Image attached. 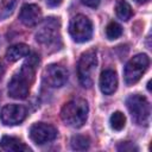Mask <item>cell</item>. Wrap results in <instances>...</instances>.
I'll return each mask as SVG.
<instances>
[{
	"mask_svg": "<svg viewBox=\"0 0 152 152\" xmlns=\"http://www.w3.org/2000/svg\"><path fill=\"white\" fill-rule=\"evenodd\" d=\"M88 110L89 108L86 100L74 99L63 106L61 110V118L65 125L74 128H80L87 121Z\"/></svg>",
	"mask_w": 152,
	"mask_h": 152,
	"instance_id": "obj_2",
	"label": "cell"
},
{
	"mask_svg": "<svg viewBox=\"0 0 152 152\" xmlns=\"http://www.w3.org/2000/svg\"><path fill=\"white\" fill-rule=\"evenodd\" d=\"M39 63V57L32 53L25 63L21 65L20 70L17 71L8 82V95L13 99H25L28 93L31 84L34 80L36 69Z\"/></svg>",
	"mask_w": 152,
	"mask_h": 152,
	"instance_id": "obj_1",
	"label": "cell"
},
{
	"mask_svg": "<svg viewBox=\"0 0 152 152\" xmlns=\"http://www.w3.org/2000/svg\"><path fill=\"white\" fill-rule=\"evenodd\" d=\"M2 75H4V66H2V64L0 63V80H1Z\"/></svg>",
	"mask_w": 152,
	"mask_h": 152,
	"instance_id": "obj_23",
	"label": "cell"
},
{
	"mask_svg": "<svg viewBox=\"0 0 152 152\" xmlns=\"http://www.w3.org/2000/svg\"><path fill=\"white\" fill-rule=\"evenodd\" d=\"M69 33L77 43L88 42L93 34V24L90 19L83 14L75 15L69 24Z\"/></svg>",
	"mask_w": 152,
	"mask_h": 152,
	"instance_id": "obj_6",
	"label": "cell"
},
{
	"mask_svg": "<svg viewBox=\"0 0 152 152\" xmlns=\"http://www.w3.org/2000/svg\"><path fill=\"white\" fill-rule=\"evenodd\" d=\"M59 38V21L56 18H48L36 33V39L42 44H52Z\"/></svg>",
	"mask_w": 152,
	"mask_h": 152,
	"instance_id": "obj_8",
	"label": "cell"
},
{
	"mask_svg": "<svg viewBox=\"0 0 152 152\" xmlns=\"http://www.w3.org/2000/svg\"><path fill=\"white\" fill-rule=\"evenodd\" d=\"M0 146L5 151H13V152H21V151H31V148L25 145L21 140L14 137L5 135L0 140Z\"/></svg>",
	"mask_w": 152,
	"mask_h": 152,
	"instance_id": "obj_13",
	"label": "cell"
},
{
	"mask_svg": "<svg viewBox=\"0 0 152 152\" xmlns=\"http://www.w3.org/2000/svg\"><path fill=\"white\" fill-rule=\"evenodd\" d=\"M81 1H82V4H84L86 6L95 8V7H97V6H99V4H100V1H101V0H81Z\"/></svg>",
	"mask_w": 152,
	"mask_h": 152,
	"instance_id": "obj_21",
	"label": "cell"
},
{
	"mask_svg": "<svg viewBox=\"0 0 152 152\" xmlns=\"http://www.w3.org/2000/svg\"><path fill=\"white\" fill-rule=\"evenodd\" d=\"M19 19L26 26H34L42 19V11L34 4H26L20 10Z\"/></svg>",
	"mask_w": 152,
	"mask_h": 152,
	"instance_id": "obj_11",
	"label": "cell"
},
{
	"mask_svg": "<svg viewBox=\"0 0 152 152\" xmlns=\"http://www.w3.org/2000/svg\"><path fill=\"white\" fill-rule=\"evenodd\" d=\"M126 118L121 112H115L110 116V126L115 131H121L125 127Z\"/></svg>",
	"mask_w": 152,
	"mask_h": 152,
	"instance_id": "obj_19",
	"label": "cell"
},
{
	"mask_svg": "<svg viewBox=\"0 0 152 152\" xmlns=\"http://www.w3.org/2000/svg\"><path fill=\"white\" fill-rule=\"evenodd\" d=\"M44 81L52 88H59L68 81V70L59 64H50L44 70Z\"/></svg>",
	"mask_w": 152,
	"mask_h": 152,
	"instance_id": "obj_9",
	"label": "cell"
},
{
	"mask_svg": "<svg viewBox=\"0 0 152 152\" xmlns=\"http://www.w3.org/2000/svg\"><path fill=\"white\" fill-rule=\"evenodd\" d=\"M148 64H150V59L145 53H138L134 57H132L126 64L124 70V77L126 84L131 86L137 83L147 70Z\"/></svg>",
	"mask_w": 152,
	"mask_h": 152,
	"instance_id": "obj_5",
	"label": "cell"
},
{
	"mask_svg": "<svg viewBox=\"0 0 152 152\" xmlns=\"http://www.w3.org/2000/svg\"><path fill=\"white\" fill-rule=\"evenodd\" d=\"M46 4L50 7H57L62 4V0H46Z\"/></svg>",
	"mask_w": 152,
	"mask_h": 152,
	"instance_id": "obj_22",
	"label": "cell"
},
{
	"mask_svg": "<svg viewBox=\"0 0 152 152\" xmlns=\"http://www.w3.org/2000/svg\"><path fill=\"white\" fill-rule=\"evenodd\" d=\"M118 87V76L116 72L112 69L103 70L100 76V89L103 94L110 95L116 90Z\"/></svg>",
	"mask_w": 152,
	"mask_h": 152,
	"instance_id": "obj_12",
	"label": "cell"
},
{
	"mask_svg": "<svg viewBox=\"0 0 152 152\" xmlns=\"http://www.w3.org/2000/svg\"><path fill=\"white\" fill-rule=\"evenodd\" d=\"M31 140L37 145H43L45 142L52 141L57 137V129L49 124L37 122L33 124L28 131Z\"/></svg>",
	"mask_w": 152,
	"mask_h": 152,
	"instance_id": "obj_7",
	"label": "cell"
},
{
	"mask_svg": "<svg viewBox=\"0 0 152 152\" xmlns=\"http://www.w3.org/2000/svg\"><path fill=\"white\" fill-rule=\"evenodd\" d=\"M121 34H122V27H121L118 23L110 21V23L107 25V27H106V36H107L108 39H110V40L116 39V38H119Z\"/></svg>",
	"mask_w": 152,
	"mask_h": 152,
	"instance_id": "obj_18",
	"label": "cell"
},
{
	"mask_svg": "<svg viewBox=\"0 0 152 152\" xmlns=\"http://www.w3.org/2000/svg\"><path fill=\"white\" fill-rule=\"evenodd\" d=\"M71 147L72 150H76V151H84V150H88L89 148V145H90V140L88 137L86 135H74L71 138Z\"/></svg>",
	"mask_w": 152,
	"mask_h": 152,
	"instance_id": "obj_16",
	"label": "cell"
},
{
	"mask_svg": "<svg viewBox=\"0 0 152 152\" xmlns=\"http://www.w3.org/2000/svg\"><path fill=\"white\" fill-rule=\"evenodd\" d=\"M116 148L119 151H138V147L135 145H133L132 142H129V141H125V142L119 144Z\"/></svg>",
	"mask_w": 152,
	"mask_h": 152,
	"instance_id": "obj_20",
	"label": "cell"
},
{
	"mask_svg": "<svg viewBox=\"0 0 152 152\" xmlns=\"http://www.w3.org/2000/svg\"><path fill=\"white\" fill-rule=\"evenodd\" d=\"M138 4H145V2H147L148 0H135Z\"/></svg>",
	"mask_w": 152,
	"mask_h": 152,
	"instance_id": "obj_24",
	"label": "cell"
},
{
	"mask_svg": "<svg viewBox=\"0 0 152 152\" xmlns=\"http://www.w3.org/2000/svg\"><path fill=\"white\" fill-rule=\"evenodd\" d=\"M127 109L132 116V120L137 125H147L151 114V107L147 99L142 95L134 94L126 100Z\"/></svg>",
	"mask_w": 152,
	"mask_h": 152,
	"instance_id": "obj_4",
	"label": "cell"
},
{
	"mask_svg": "<svg viewBox=\"0 0 152 152\" xmlns=\"http://www.w3.org/2000/svg\"><path fill=\"white\" fill-rule=\"evenodd\" d=\"M27 115V109L21 104H7L1 109L0 119L2 124L13 126L23 122Z\"/></svg>",
	"mask_w": 152,
	"mask_h": 152,
	"instance_id": "obj_10",
	"label": "cell"
},
{
	"mask_svg": "<svg viewBox=\"0 0 152 152\" xmlns=\"http://www.w3.org/2000/svg\"><path fill=\"white\" fill-rule=\"evenodd\" d=\"M115 13H116L118 18H120L121 20H125V21L128 20L133 14L129 4L126 0H116V2H115Z\"/></svg>",
	"mask_w": 152,
	"mask_h": 152,
	"instance_id": "obj_15",
	"label": "cell"
},
{
	"mask_svg": "<svg viewBox=\"0 0 152 152\" xmlns=\"http://www.w3.org/2000/svg\"><path fill=\"white\" fill-rule=\"evenodd\" d=\"M17 0H2L0 1V19H6L13 13Z\"/></svg>",
	"mask_w": 152,
	"mask_h": 152,
	"instance_id": "obj_17",
	"label": "cell"
},
{
	"mask_svg": "<svg viewBox=\"0 0 152 152\" xmlns=\"http://www.w3.org/2000/svg\"><path fill=\"white\" fill-rule=\"evenodd\" d=\"M30 53V48L26 44L19 43L15 45H12L7 49L6 51V58L10 62H15L18 59H20L21 57H25Z\"/></svg>",
	"mask_w": 152,
	"mask_h": 152,
	"instance_id": "obj_14",
	"label": "cell"
},
{
	"mask_svg": "<svg viewBox=\"0 0 152 152\" xmlns=\"http://www.w3.org/2000/svg\"><path fill=\"white\" fill-rule=\"evenodd\" d=\"M96 64H97V57L95 50L91 49L81 55L77 64V75L80 83L84 88H90L93 86Z\"/></svg>",
	"mask_w": 152,
	"mask_h": 152,
	"instance_id": "obj_3",
	"label": "cell"
}]
</instances>
